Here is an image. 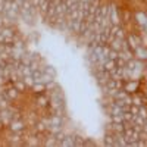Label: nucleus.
<instances>
[{
    "label": "nucleus",
    "instance_id": "f257e3e1",
    "mask_svg": "<svg viewBox=\"0 0 147 147\" xmlns=\"http://www.w3.org/2000/svg\"><path fill=\"white\" fill-rule=\"evenodd\" d=\"M13 85H15V87L24 94V93H25L27 90H30L28 88V85L25 84V81H24V80H13Z\"/></svg>",
    "mask_w": 147,
    "mask_h": 147
},
{
    "label": "nucleus",
    "instance_id": "f03ea898",
    "mask_svg": "<svg viewBox=\"0 0 147 147\" xmlns=\"http://www.w3.org/2000/svg\"><path fill=\"white\" fill-rule=\"evenodd\" d=\"M96 144H97V143L93 141L91 138H85V140H84V146H96Z\"/></svg>",
    "mask_w": 147,
    "mask_h": 147
},
{
    "label": "nucleus",
    "instance_id": "7ed1b4c3",
    "mask_svg": "<svg viewBox=\"0 0 147 147\" xmlns=\"http://www.w3.org/2000/svg\"><path fill=\"white\" fill-rule=\"evenodd\" d=\"M146 71H147V60H146Z\"/></svg>",
    "mask_w": 147,
    "mask_h": 147
}]
</instances>
